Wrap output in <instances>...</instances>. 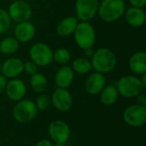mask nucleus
<instances>
[{"label": "nucleus", "mask_w": 146, "mask_h": 146, "mask_svg": "<svg viewBox=\"0 0 146 146\" xmlns=\"http://www.w3.org/2000/svg\"><path fill=\"white\" fill-rule=\"evenodd\" d=\"M92 68L98 73L103 74L112 72L117 63L115 54L109 48L101 47L94 51L91 57Z\"/></svg>", "instance_id": "obj_1"}, {"label": "nucleus", "mask_w": 146, "mask_h": 146, "mask_svg": "<svg viewBox=\"0 0 146 146\" xmlns=\"http://www.w3.org/2000/svg\"><path fill=\"white\" fill-rule=\"evenodd\" d=\"M124 0H103L98 5V15L105 22H115L125 13Z\"/></svg>", "instance_id": "obj_2"}, {"label": "nucleus", "mask_w": 146, "mask_h": 146, "mask_svg": "<svg viewBox=\"0 0 146 146\" xmlns=\"http://www.w3.org/2000/svg\"><path fill=\"white\" fill-rule=\"evenodd\" d=\"M115 86L119 95L127 98H136L145 89L140 78L134 75L122 76L119 79Z\"/></svg>", "instance_id": "obj_3"}, {"label": "nucleus", "mask_w": 146, "mask_h": 146, "mask_svg": "<svg viewBox=\"0 0 146 146\" xmlns=\"http://www.w3.org/2000/svg\"><path fill=\"white\" fill-rule=\"evenodd\" d=\"M74 37L76 44L82 50L92 48L96 42V31L89 21H80L74 32Z\"/></svg>", "instance_id": "obj_4"}, {"label": "nucleus", "mask_w": 146, "mask_h": 146, "mask_svg": "<svg viewBox=\"0 0 146 146\" xmlns=\"http://www.w3.org/2000/svg\"><path fill=\"white\" fill-rule=\"evenodd\" d=\"M38 111V110L35 102L23 98L15 104L13 108V116L16 121L21 124H27L35 119Z\"/></svg>", "instance_id": "obj_5"}, {"label": "nucleus", "mask_w": 146, "mask_h": 146, "mask_svg": "<svg viewBox=\"0 0 146 146\" xmlns=\"http://www.w3.org/2000/svg\"><path fill=\"white\" fill-rule=\"evenodd\" d=\"M124 122L132 127H141L146 123V107L139 104L130 105L122 113Z\"/></svg>", "instance_id": "obj_6"}, {"label": "nucleus", "mask_w": 146, "mask_h": 146, "mask_svg": "<svg viewBox=\"0 0 146 146\" xmlns=\"http://www.w3.org/2000/svg\"><path fill=\"white\" fill-rule=\"evenodd\" d=\"M31 61L38 67H44L53 61V51L49 45L38 42L32 45L29 50Z\"/></svg>", "instance_id": "obj_7"}, {"label": "nucleus", "mask_w": 146, "mask_h": 146, "mask_svg": "<svg viewBox=\"0 0 146 146\" xmlns=\"http://www.w3.org/2000/svg\"><path fill=\"white\" fill-rule=\"evenodd\" d=\"M11 21L17 23L29 21L32 16V8L30 4L24 0H15L12 2L7 10Z\"/></svg>", "instance_id": "obj_8"}, {"label": "nucleus", "mask_w": 146, "mask_h": 146, "mask_svg": "<svg viewBox=\"0 0 146 146\" xmlns=\"http://www.w3.org/2000/svg\"><path fill=\"white\" fill-rule=\"evenodd\" d=\"M98 0H76L75 17L80 21H91L98 14Z\"/></svg>", "instance_id": "obj_9"}, {"label": "nucleus", "mask_w": 146, "mask_h": 146, "mask_svg": "<svg viewBox=\"0 0 146 146\" xmlns=\"http://www.w3.org/2000/svg\"><path fill=\"white\" fill-rule=\"evenodd\" d=\"M48 133L55 143L66 144L69 139L71 130L69 126L63 121L56 120L50 122L48 127Z\"/></svg>", "instance_id": "obj_10"}, {"label": "nucleus", "mask_w": 146, "mask_h": 146, "mask_svg": "<svg viewBox=\"0 0 146 146\" xmlns=\"http://www.w3.org/2000/svg\"><path fill=\"white\" fill-rule=\"evenodd\" d=\"M51 104L54 108L61 112L68 111L73 105V97L68 89L57 87L52 93Z\"/></svg>", "instance_id": "obj_11"}, {"label": "nucleus", "mask_w": 146, "mask_h": 146, "mask_svg": "<svg viewBox=\"0 0 146 146\" xmlns=\"http://www.w3.org/2000/svg\"><path fill=\"white\" fill-rule=\"evenodd\" d=\"M24 71V62L18 57H10L5 60L1 66V74L7 79L17 78Z\"/></svg>", "instance_id": "obj_12"}, {"label": "nucleus", "mask_w": 146, "mask_h": 146, "mask_svg": "<svg viewBox=\"0 0 146 146\" xmlns=\"http://www.w3.org/2000/svg\"><path fill=\"white\" fill-rule=\"evenodd\" d=\"M4 92L11 101L18 102L23 99L26 96L27 86L23 80L17 78H14L7 83Z\"/></svg>", "instance_id": "obj_13"}, {"label": "nucleus", "mask_w": 146, "mask_h": 146, "mask_svg": "<svg viewBox=\"0 0 146 146\" xmlns=\"http://www.w3.org/2000/svg\"><path fill=\"white\" fill-rule=\"evenodd\" d=\"M106 86V79L104 75L98 72L92 73L86 79L85 88L90 95H98Z\"/></svg>", "instance_id": "obj_14"}, {"label": "nucleus", "mask_w": 146, "mask_h": 146, "mask_svg": "<svg viewBox=\"0 0 146 146\" xmlns=\"http://www.w3.org/2000/svg\"><path fill=\"white\" fill-rule=\"evenodd\" d=\"M36 33L35 26L29 21L19 22L15 28V38L19 43H28Z\"/></svg>", "instance_id": "obj_15"}, {"label": "nucleus", "mask_w": 146, "mask_h": 146, "mask_svg": "<svg viewBox=\"0 0 146 146\" xmlns=\"http://www.w3.org/2000/svg\"><path fill=\"white\" fill-rule=\"evenodd\" d=\"M74 72L73 68L69 66L61 67L55 74V83L59 88H68L74 80Z\"/></svg>", "instance_id": "obj_16"}, {"label": "nucleus", "mask_w": 146, "mask_h": 146, "mask_svg": "<svg viewBox=\"0 0 146 146\" xmlns=\"http://www.w3.org/2000/svg\"><path fill=\"white\" fill-rule=\"evenodd\" d=\"M125 17L127 22L133 27H142L146 21V14L143 8L131 7L125 11Z\"/></svg>", "instance_id": "obj_17"}, {"label": "nucleus", "mask_w": 146, "mask_h": 146, "mask_svg": "<svg viewBox=\"0 0 146 146\" xmlns=\"http://www.w3.org/2000/svg\"><path fill=\"white\" fill-rule=\"evenodd\" d=\"M130 70L138 75L146 74V53L145 51H138L132 55L128 60Z\"/></svg>", "instance_id": "obj_18"}, {"label": "nucleus", "mask_w": 146, "mask_h": 146, "mask_svg": "<svg viewBox=\"0 0 146 146\" xmlns=\"http://www.w3.org/2000/svg\"><path fill=\"white\" fill-rule=\"evenodd\" d=\"M79 20L75 16H67L60 21L56 27L57 34L61 37H68L74 33Z\"/></svg>", "instance_id": "obj_19"}, {"label": "nucleus", "mask_w": 146, "mask_h": 146, "mask_svg": "<svg viewBox=\"0 0 146 146\" xmlns=\"http://www.w3.org/2000/svg\"><path fill=\"white\" fill-rule=\"evenodd\" d=\"M99 94L100 101L104 106H111L112 104H114L117 101L119 96L116 86L114 85L105 86Z\"/></svg>", "instance_id": "obj_20"}, {"label": "nucleus", "mask_w": 146, "mask_h": 146, "mask_svg": "<svg viewBox=\"0 0 146 146\" xmlns=\"http://www.w3.org/2000/svg\"><path fill=\"white\" fill-rule=\"evenodd\" d=\"M19 49V42L15 37H7L0 41V52L3 55H13Z\"/></svg>", "instance_id": "obj_21"}, {"label": "nucleus", "mask_w": 146, "mask_h": 146, "mask_svg": "<svg viewBox=\"0 0 146 146\" xmlns=\"http://www.w3.org/2000/svg\"><path fill=\"white\" fill-rule=\"evenodd\" d=\"M30 84L32 86V89L37 92V93H42L44 92L48 85V81L46 77L41 74V73H36L33 75H31L30 79Z\"/></svg>", "instance_id": "obj_22"}, {"label": "nucleus", "mask_w": 146, "mask_h": 146, "mask_svg": "<svg viewBox=\"0 0 146 146\" xmlns=\"http://www.w3.org/2000/svg\"><path fill=\"white\" fill-rule=\"evenodd\" d=\"M72 68L74 72L80 74H85L89 73L92 70V67L91 61L88 58H86V56H80L73 61Z\"/></svg>", "instance_id": "obj_23"}, {"label": "nucleus", "mask_w": 146, "mask_h": 146, "mask_svg": "<svg viewBox=\"0 0 146 146\" xmlns=\"http://www.w3.org/2000/svg\"><path fill=\"white\" fill-rule=\"evenodd\" d=\"M71 59V54L68 50L65 48H59L53 52V60L57 63L65 65Z\"/></svg>", "instance_id": "obj_24"}, {"label": "nucleus", "mask_w": 146, "mask_h": 146, "mask_svg": "<svg viewBox=\"0 0 146 146\" xmlns=\"http://www.w3.org/2000/svg\"><path fill=\"white\" fill-rule=\"evenodd\" d=\"M11 19L7 10L0 9V34L6 33L11 26Z\"/></svg>", "instance_id": "obj_25"}, {"label": "nucleus", "mask_w": 146, "mask_h": 146, "mask_svg": "<svg viewBox=\"0 0 146 146\" xmlns=\"http://www.w3.org/2000/svg\"><path fill=\"white\" fill-rule=\"evenodd\" d=\"M50 103H51L50 98L47 94L41 93L37 98L35 104H36V106H37L38 110H47L50 107Z\"/></svg>", "instance_id": "obj_26"}, {"label": "nucleus", "mask_w": 146, "mask_h": 146, "mask_svg": "<svg viewBox=\"0 0 146 146\" xmlns=\"http://www.w3.org/2000/svg\"><path fill=\"white\" fill-rule=\"evenodd\" d=\"M24 71L27 74L33 75L38 72V66L32 61H27L24 62Z\"/></svg>", "instance_id": "obj_27"}, {"label": "nucleus", "mask_w": 146, "mask_h": 146, "mask_svg": "<svg viewBox=\"0 0 146 146\" xmlns=\"http://www.w3.org/2000/svg\"><path fill=\"white\" fill-rule=\"evenodd\" d=\"M7 83H8L7 78L5 76H3L2 74H0V94L3 93L5 92Z\"/></svg>", "instance_id": "obj_28"}, {"label": "nucleus", "mask_w": 146, "mask_h": 146, "mask_svg": "<svg viewBox=\"0 0 146 146\" xmlns=\"http://www.w3.org/2000/svg\"><path fill=\"white\" fill-rule=\"evenodd\" d=\"M129 2L133 7L137 8H143L146 4V0H129Z\"/></svg>", "instance_id": "obj_29"}, {"label": "nucleus", "mask_w": 146, "mask_h": 146, "mask_svg": "<svg viewBox=\"0 0 146 146\" xmlns=\"http://www.w3.org/2000/svg\"><path fill=\"white\" fill-rule=\"evenodd\" d=\"M136 101H137V104L146 107V97L145 94L140 93L139 95H138L136 97Z\"/></svg>", "instance_id": "obj_30"}, {"label": "nucleus", "mask_w": 146, "mask_h": 146, "mask_svg": "<svg viewBox=\"0 0 146 146\" xmlns=\"http://www.w3.org/2000/svg\"><path fill=\"white\" fill-rule=\"evenodd\" d=\"M34 146H53V144L48 139H41L37 142Z\"/></svg>", "instance_id": "obj_31"}, {"label": "nucleus", "mask_w": 146, "mask_h": 146, "mask_svg": "<svg viewBox=\"0 0 146 146\" xmlns=\"http://www.w3.org/2000/svg\"><path fill=\"white\" fill-rule=\"evenodd\" d=\"M83 50H84V54H85V56H86V58L92 57V55H93V53H94V50H92V48H87V49H85Z\"/></svg>", "instance_id": "obj_32"}, {"label": "nucleus", "mask_w": 146, "mask_h": 146, "mask_svg": "<svg viewBox=\"0 0 146 146\" xmlns=\"http://www.w3.org/2000/svg\"><path fill=\"white\" fill-rule=\"evenodd\" d=\"M140 80L142 82V84L144 85V86H146V74H142V78H140Z\"/></svg>", "instance_id": "obj_33"}, {"label": "nucleus", "mask_w": 146, "mask_h": 146, "mask_svg": "<svg viewBox=\"0 0 146 146\" xmlns=\"http://www.w3.org/2000/svg\"><path fill=\"white\" fill-rule=\"evenodd\" d=\"M53 146H67L66 144H63V143H56Z\"/></svg>", "instance_id": "obj_34"}, {"label": "nucleus", "mask_w": 146, "mask_h": 146, "mask_svg": "<svg viewBox=\"0 0 146 146\" xmlns=\"http://www.w3.org/2000/svg\"><path fill=\"white\" fill-rule=\"evenodd\" d=\"M1 66H2V63H1V62H0V73H1Z\"/></svg>", "instance_id": "obj_35"}]
</instances>
